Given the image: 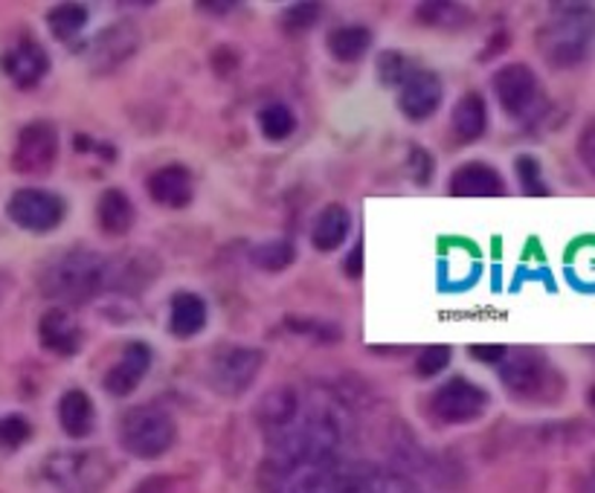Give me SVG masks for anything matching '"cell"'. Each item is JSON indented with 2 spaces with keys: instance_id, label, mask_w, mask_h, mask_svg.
Masks as SVG:
<instances>
[{
  "instance_id": "1",
  "label": "cell",
  "mask_w": 595,
  "mask_h": 493,
  "mask_svg": "<svg viewBox=\"0 0 595 493\" xmlns=\"http://www.w3.org/2000/svg\"><path fill=\"white\" fill-rule=\"evenodd\" d=\"M537 52L555 70H573L595 56V9L587 3L555 7V16L537 30Z\"/></svg>"
},
{
  "instance_id": "2",
  "label": "cell",
  "mask_w": 595,
  "mask_h": 493,
  "mask_svg": "<svg viewBox=\"0 0 595 493\" xmlns=\"http://www.w3.org/2000/svg\"><path fill=\"white\" fill-rule=\"evenodd\" d=\"M41 290L52 299L67 305L90 303L108 285V265L105 258L88 250L61 253L41 270Z\"/></svg>"
},
{
  "instance_id": "3",
  "label": "cell",
  "mask_w": 595,
  "mask_h": 493,
  "mask_svg": "<svg viewBox=\"0 0 595 493\" xmlns=\"http://www.w3.org/2000/svg\"><path fill=\"white\" fill-rule=\"evenodd\" d=\"M500 381L520 401H555L564 392V377L535 348L508 352L500 363Z\"/></svg>"
},
{
  "instance_id": "4",
  "label": "cell",
  "mask_w": 595,
  "mask_h": 493,
  "mask_svg": "<svg viewBox=\"0 0 595 493\" xmlns=\"http://www.w3.org/2000/svg\"><path fill=\"white\" fill-rule=\"evenodd\" d=\"M41 479L52 493H103L110 479V464L99 450L52 453L41 464Z\"/></svg>"
},
{
  "instance_id": "5",
  "label": "cell",
  "mask_w": 595,
  "mask_h": 493,
  "mask_svg": "<svg viewBox=\"0 0 595 493\" xmlns=\"http://www.w3.org/2000/svg\"><path fill=\"white\" fill-rule=\"evenodd\" d=\"M175 421L155 404L131 406L119 421V444L137 459H157L175 444Z\"/></svg>"
},
{
  "instance_id": "6",
  "label": "cell",
  "mask_w": 595,
  "mask_h": 493,
  "mask_svg": "<svg viewBox=\"0 0 595 493\" xmlns=\"http://www.w3.org/2000/svg\"><path fill=\"white\" fill-rule=\"evenodd\" d=\"M494 93L503 111L515 119H535L544 114V93L535 70L526 65H506L494 76Z\"/></svg>"
},
{
  "instance_id": "7",
  "label": "cell",
  "mask_w": 595,
  "mask_h": 493,
  "mask_svg": "<svg viewBox=\"0 0 595 493\" xmlns=\"http://www.w3.org/2000/svg\"><path fill=\"white\" fill-rule=\"evenodd\" d=\"M9 221L27 233H52L65 221L67 207L56 191L18 189L7 204Z\"/></svg>"
},
{
  "instance_id": "8",
  "label": "cell",
  "mask_w": 595,
  "mask_h": 493,
  "mask_svg": "<svg viewBox=\"0 0 595 493\" xmlns=\"http://www.w3.org/2000/svg\"><path fill=\"white\" fill-rule=\"evenodd\" d=\"M56 160H59V131L52 122L38 119L18 134L16 151H12V169L18 175H47L56 166Z\"/></svg>"
},
{
  "instance_id": "9",
  "label": "cell",
  "mask_w": 595,
  "mask_h": 493,
  "mask_svg": "<svg viewBox=\"0 0 595 493\" xmlns=\"http://www.w3.org/2000/svg\"><path fill=\"white\" fill-rule=\"evenodd\" d=\"M488 392L468 377H450L433 395V413L445 424H468L488 410Z\"/></svg>"
},
{
  "instance_id": "10",
  "label": "cell",
  "mask_w": 595,
  "mask_h": 493,
  "mask_svg": "<svg viewBox=\"0 0 595 493\" xmlns=\"http://www.w3.org/2000/svg\"><path fill=\"white\" fill-rule=\"evenodd\" d=\"M148 368H152V348L146 343H128L119 354V361L105 375V392L114 398H128L140 386L143 377L148 375Z\"/></svg>"
},
{
  "instance_id": "11",
  "label": "cell",
  "mask_w": 595,
  "mask_h": 493,
  "mask_svg": "<svg viewBox=\"0 0 595 493\" xmlns=\"http://www.w3.org/2000/svg\"><path fill=\"white\" fill-rule=\"evenodd\" d=\"M441 102V79L433 70H412L398 93V108L412 122H421L439 108Z\"/></svg>"
},
{
  "instance_id": "12",
  "label": "cell",
  "mask_w": 595,
  "mask_h": 493,
  "mask_svg": "<svg viewBox=\"0 0 595 493\" xmlns=\"http://www.w3.org/2000/svg\"><path fill=\"white\" fill-rule=\"evenodd\" d=\"M0 67L9 79L16 81L18 88H36L38 81L45 79L47 70H50V56L38 41L32 38H23L9 52H3Z\"/></svg>"
},
{
  "instance_id": "13",
  "label": "cell",
  "mask_w": 595,
  "mask_h": 493,
  "mask_svg": "<svg viewBox=\"0 0 595 493\" xmlns=\"http://www.w3.org/2000/svg\"><path fill=\"white\" fill-rule=\"evenodd\" d=\"M450 195L456 198H500L506 195V180L488 162H465L450 177Z\"/></svg>"
},
{
  "instance_id": "14",
  "label": "cell",
  "mask_w": 595,
  "mask_h": 493,
  "mask_svg": "<svg viewBox=\"0 0 595 493\" xmlns=\"http://www.w3.org/2000/svg\"><path fill=\"white\" fill-rule=\"evenodd\" d=\"M192 191H195L192 189V175L181 162H169V166L152 171V177H148V195H152V200L160 204V207H189Z\"/></svg>"
},
{
  "instance_id": "15",
  "label": "cell",
  "mask_w": 595,
  "mask_h": 493,
  "mask_svg": "<svg viewBox=\"0 0 595 493\" xmlns=\"http://www.w3.org/2000/svg\"><path fill=\"white\" fill-rule=\"evenodd\" d=\"M38 339L47 352L59 354V357H74L81 348V328L65 308H52L38 323Z\"/></svg>"
},
{
  "instance_id": "16",
  "label": "cell",
  "mask_w": 595,
  "mask_h": 493,
  "mask_svg": "<svg viewBox=\"0 0 595 493\" xmlns=\"http://www.w3.org/2000/svg\"><path fill=\"white\" fill-rule=\"evenodd\" d=\"M137 45H140V36H137L131 23H117V27L99 32V38L94 41V50H90L94 70H99V73L114 70L137 50Z\"/></svg>"
},
{
  "instance_id": "17",
  "label": "cell",
  "mask_w": 595,
  "mask_h": 493,
  "mask_svg": "<svg viewBox=\"0 0 595 493\" xmlns=\"http://www.w3.org/2000/svg\"><path fill=\"white\" fill-rule=\"evenodd\" d=\"M262 352L256 348H233L215 363V383H218L221 390L233 392H244L253 383V377L259 375V368H262Z\"/></svg>"
},
{
  "instance_id": "18",
  "label": "cell",
  "mask_w": 595,
  "mask_h": 493,
  "mask_svg": "<svg viewBox=\"0 0 595 493\" xmlns=\"http://www.w3.org/2000/svg\"><path fill=\"white\" fill-rule=\"evenodd\" d=\"M450 126H453V134L459 142L482 140V134H486L488 128L486 99L479 93H465L462 99L456 102L453 114H450Z\"/></svg>"
},
{
  "instance_id": "19",
  "label": "cell",
  "mask_w": 595,
  "mask_h": 493,
  "mask_svg": "<svg viewBox=\"0 0 595 493\" xmlns=\"http://www.w3.org/2000/svg\"><path fill=\"white\" fill-rule=\"evenodd\" d=\"M134 204L123 189H108L103 191V198H99V207H96V221L103 227L105 236H126L128 229L134 227Z\"/></svg>"
},
{
  "instance_id": "20",
  "label": "cell",
  "mask_w": 595,
  "mask_h": 493,
  "mask_svg": "<svg viewBox=\"0 0 595 493\" xmlns=\"http://www.w3.org/2000/svg\"><path fill=\"white\" fill-rule=\"evenodd\" d=\"M59 424L70 438H85L96 424V410L88 392L70 390L59 401Z\"/></svg>"
},
{
  "instance_id": "21",
  "label": "cell",
  "mask_w": 595,
  "mask_h": 493,
  "mask_svg": "<svg viewBox=\"0 0 595 493\" xmlns=\"http://www.w3.org/2000/svg\"><path fill=\"white\" fill-rule=\"evenodd\" d=\"M349 229H352V215H349V209L340 207V204H329L323 213L316 215L314 229H311V244L323 253L338 250L340 244L345 241V236H349Z\"/></svg>"
},
{
  "instance_id": "22",
  "label": "cell",
  "mask_w": 595,
  "mask_h": 493,
  "mask_svg": "<svg viewBox=\"0 0 595 493\" xmlns=\"http://www.w3.org/2000/svg\"><path fill=\"white\" fill-rule=\"evenodd\" d=\"M172 334L177 337H195L204 332L206 325V303L192 290H181L172 296V314H169Z\"/></svg>"
},
{
  "instance_id": "23",
  "label": "cell",
  "mask_w": 595,
  "mask_h": 493,
  "mask_svg": "<svg viewBox=\"0 0 595 493\" xmlns=\"http://www.w3.org/2000/svg\"><path fill=\"white\" fill-rule=\"evenodd\" d=\"M325 45H329V52L334 59L352 65V61L363 59L369 47H372V32L367 27H340V30L329 32Z\"/></svg>"
},
{
  "instance_id": "24",
  "label": "cell",
  "mask_w": 595,
  "mask_h": 493,
  "mask_svg": "<svg viewBox=\"0 0 595 493\" xmlns=\"http://www.w3.org/2000/svg\"><path fill=\"white\" fill-rule=\"evenodd\" d=\"M88 7L81 3H59V7L50 9L47 16V27L59 41H74L76 36H81V30L88 27Z\"/></svg>"
},
{
  "instance_id": "25",
  "label": "cell",
  "mask_w": 595,
  "mask_h": 493,
  "mask_svg": "<svg viewBox=\"0 0 595 493\" xmlns=\"http://www.w3.org/2000/svg\"><path fill=\"white\" fill-rule=\"evenodd\" d=\"M259 128H262V134H265L267 140H273V142L287 140L296 128V117L287 105L271 102L259 111Z\"/></svg>"
},
{
  "instance_id": "26",
  "label": "cell",
  "mask_w": 595,
  "mask_h": 493,
  "mask_svg": "<svg viewBox=\"0 0 595 493\" xmlns=\"http://www.w3.org/2000/svg\"><path fill=\"white\" fill-rule=\"evenodd\" d=\"M294 258H296L294 244L285 241V238H276V241L259 244L256 250L251 253L253 265L262 267V270H267V273H282L285 267L294 265Z\"/></svg>"
},
{
  "instance_id": "27",
  "label": "cell",
  "mask_w": 595,
  "mask_h": 493,
  "mask_svg": "<svg viewBox=\"0 0 595 493\" xmlns=\"http://www.w3.org/2000/svg\"><path fill=\"white\" fill-rule=\"evenodd\" d=\"M419 21L427 23V27H448V30H456V27H465L470 21L468 9L456 7V3H421L419 9Z\"/></svg>"
},
{
  "instance_id": "28",
  "label": "cell",
  "mask_w": 595,
  "mask_h": 493,
  "mask_svg": "<svg viewBox=\"0 0 595 493\" xmlns=\"http://www.w3.org/2000/svg\"><path fill=\"white\" fill-rule=\"evenodd\" d=\"M515 171L520 177V189L523 195H529V198H546L549 195V186L544 184V171H540V162L535 160L531 155L517 157Z\"/></svg>"
},
{
  "instance_id": "29",
  "label": "cell",
  "mask_w": 595,
  "mask_h": 493,
  "mask_svg": "<svg viewBox=\"0 0 595 493\" xmlns=\"http://www.w3.org/2000/svg\"><path fill=\"white\" fill-rule=\"evenodd\" d=\"M412 70H416V67H412L410 59L401 56V52L392 50L378 56V79H381L387 88H401Z\"/></svg>"
},
{
  "instance_id": "30",
  "label": "cell",
  "mask_w": 595,
  "mask_h": 493,
  "mask_svg": "<svg viewBox=\"0 0 595 493\" xmlns=\"http://www.w3.org/2000/svg\"><path fill=\"white\" fill-rule=\"evenodd\" d=\"M30 435H32L30 421L21 418V415H7V418H0V447L7 450L21 447Z\"/></svg>"
},
{
  "instance_id": "31",
  "label": "cell",
  "mask_w": 595,
  "mask_h": 493,
  "mask_svg": "<svg viewBox=\"0 0 595 493\" xmlns=\"http://www.w3.org/2000/svg\"><path fill=\"white\" fill-rule=\"evenodd\" d=\"M450 363V348L448 346H433L425 348L416 361V375L419 377H436L439 372H445Z\"/></svg>"
},
{
  "instance_id": "32",
  "label": "cell",
  "mask_w": 595,
  "mask_h": 493,
  "mask_svg": "<svg viewBox=\"0 0 595 493\" xmlns=\"http://www.w3.org/2000/svg\"><path fill=\"white\" fill-rule=\"evenodd\" d=\"M316 18H320V7L316 3H296V7L287 9V30H309L314 27Z\"/></svg>"
},
{
  "instance_id": "33",
  "label": "cell",
  "mask_w": 595,
  "mask_h": 493,
  "mask_svg": "<svg viewBox=\"0 0 595 493\" xmlns=\"http://www.w3.org/2000/svg\"><path fill=\"white\" fill-rule=\"evenodd\" d=\"M578 157H581V162H584V169L595 177V117L589 119L587 126H584V131H581Z\"/></svg>"
},
{
  "instance_id": "34",
  "label": "cell",
  "mask_w": 595,
  "mask_h": 493,
  "mask_svg": "<svg viewBox=\"0 0 595 493\" xmlns=\"http://www.w3.org/2000/svg\"><path fill=\"white\" fill-rule=\"evenodd\" d=\"M508 348L506 346H470V357L488 363V366H500L506 361Z\"/></svg>"
},
{
  "instance_id": "35",
  "label": "cell",
  "mask_w": 595,
  "mask_h": 493,
  "mask_svg": "<svg viewBox=\"0 0 595 493\" xmlns=\"http://www.w3.org/2000/svg\"><path fill=\"white\" fill-rule=\"evenodd\" d=\"M343 273L349 279H358L363 273V244H354L352 253L343 258Z\"/></svg>"
},
{
  "instance_id": "36",
  "label": "cell",
  "mask_w": 595,
  "mask_h": 493,
  "mask_svg": "<svg viewBox=\"0 0 595 493\" xmlns=\"http://www.w3.org/2000/svg\"><path fill=\"white\" fill-rule=\"evenodd\" d=\"M134 493H172V482L166 476H152Z\"/></svg>"
},
{
  "instance_id": "37",
  "label": "cell",
  "mask_w": 595,
  "mask_h": 493,
  "mask_svg": "<svg viewBox=\"0 0 595 493\" xmlns=\"http://www.w3.org/2000/svg\"><path fill=\"white\" fill-rule=\"evenodd\" d=\"M589 404H593V406H595V390H593V395H589Z\"/></svg>"
}]
</instances>
